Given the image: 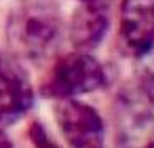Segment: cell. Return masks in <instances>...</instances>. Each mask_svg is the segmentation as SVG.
Segmentation results:
<instances>
[{
	"label": "cell",
	"mask_w": 154,
	"mask_h": 148,
	"mask_svg": "<svg viewBox=\"0 0 154 148\" xmlns=\"http://www.w3.org/2000/svg\"><path fill=\"white\" fill-rule=\"evenodd\" d=\"M61 36L59 11L49 0H26L7 21L9 47L19 59L40 61L53 53Z\"/></svg>",
	"instance_id": "1"
},
{
	"label": "cell",
	"mask_w": 154,
	"mask_h": 148,
	"mask_svg": "<svg viewBox=\"0 0 154 148\" xmlns=\"http://www.w3.org/2000/svg\"><path fill=\"white\" fill-rule=\"evenodd\" d=\"M118 148H154V78L127 85L114 104Z\"/></svg>",
	"instance_id": "2"
},
{
	"label": "cell",
	"mask_w": 154,
	"mask_h": 148,
	"mask_svg": "<svg viewBox=\"0 0 154 148\" xmlns=\"http://www.w3.org/2000/svg\"><path fill=\"white\" fill-rule=\"evenodd\" d=\"M103 66L87 51H74L61 57L42 83V93L53 99H70L106 87Z\"/></svg>",
	"instance_id": "3"
},
{
	"label": "cell",
	"mask_w": 154,
	"mask_h": 148,
	"mask_svg": "<svg viewBox=\"0 0 154 148\" xmlns=\"http://www.w3.org/2000/svg\"><path fill=\"white\" fill-rule=\"evenodd\" d=\"M57 125L70 148H106V129L99 112L76 97L57 99Z\"/></svg>",
	"instance_id": "4"
},
{
	"label": "cell",
	"mask_w": 154,
	"mask_h": 148,
	"mask_svg": "<svg viewBox=\"0 0 154 148\" xmlns=\"http://www.w3.org/2000/svg\"><path fill=\"white\" fill-rule=\"evenodd\" d=\"M120 38L135 57L154 49V0H122Z\"/></svg>",
	"instance_id": "5"
},
{
	"label": "cell",
	"mask_w": 154,
	"mask_h": 148,
	"mask_svg": "<svg viewBox=\"0 0 154 148\" xmlns=\"http://www.w3.org/2000/svg\"><path fill=\"white\" fill-rule=\"evenodd\" d=\"M34 104V89L15 61L0 55V125H11Z\"/></svg>",
	"instance_id": "6"
},
{
	"label": "cell",
	"mask_w": 154,
	"mask_h": 148,
	"mask_svg": "<svg viewBox=\"0 0 154 148\" xmlns=\"http://www.w3.org/2000/svg\"><path fill=\"white\" fill-rule=\"evenodd\" d=\"M110 26V0H87L80 2L70 21V40L76 51L95 49Z\"/></svg>",
	"instance_id": "7"
},
{
	"label": "cell",
	"mask_w": 154,
	"mask_h": 148,
	"mask_svg": "<svg viewBox=\"0 0 154 148\" xmlns=\"http://www.w3.org/2000/svg\"><path fill=\"white\" fill-rule=\"evenodd\" d=\"M30 137H32V142H34L36 148H59V146L47 135V131H45V127H42L40 123H34V125L30 127Z\"/></svg>",
	"instance_id": "8"
},
{
	"label": "cell",
	"mask_w": 154,
	"mask_h": 148,
	"mask_svg": "<svg viewBox=\"0 0 154 148\" xmlns=\"http://www.w3.org/2000/svg\"><path fill=\"white\" fill-rule=\"evenodd\" d=\"M0 148H13V146H11V142H9L5 135H0Z\"/></svg>",
	"instance_id": "9"
},
{
	"label": "cell",
	"mask_w": 154,
	"mask_h": 148,
	"mask_svg": "<svg viewBox=\"0 0 154 148\" xmlns=\"http://www.w3.org/2000/svg\"><path fill=\"white\" fill-rule=\"evenodd\" d=\"M80 2H87V0H80Z\"/></svg>",
	"instance_id": "10"
}]
</instances>
